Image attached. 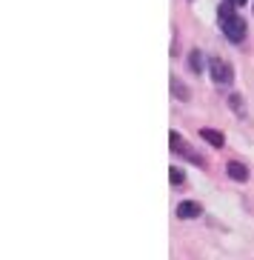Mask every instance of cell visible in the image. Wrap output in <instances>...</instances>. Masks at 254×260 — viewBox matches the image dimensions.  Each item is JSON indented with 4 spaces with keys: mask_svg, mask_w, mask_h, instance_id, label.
<instances>
[{
    "mask_svg": "<svg viewBox=\"0 0 254 260\" xmlns=\"http://www.w3.org/2000/svg\"><path fill=\"white\" fill-rule=\"evenodd\" d=\"M169 180L174 186H183V180H186V175H183V169H177V166H171L169 169Z\"/></svg>",
    "mask_w": 254,
    "mask_h": 260,
    "instance_id": "obj_9",
    "label": "cell"
},
{
    "mask_svg": "<svg viewBox=\"0 0 254 260\" xmlns=\"http://www.w3.org/2000/svg\"><path fill=\"white\" fill-rule=\"evenodd\" d=\"M169 146H171V152H174V154H183L186 160H192L194 166H200V169H206V160H203L200 154L194 152L192 146H186V143H183V138H180L177 132H169Z\"/></svg>",
    "mask_w": 254,
    "mask_h": 260,
    "instance_id": "obj_3",
    "label": "cell"
},
{
    "mask_svg": "<svg viewBox=\"0 0 254 260\" xmlns=\"http://www.w3.org/2000/svg\"><path fill=\"white\" fill-rule=\"evenodd\" d=\"M217 20H220V29H223V35H226L229 43H243V40H246V20L237 15V6L220 3Z\"/></svg>",
    "mask_w": 254,
    "mask_h": 260,
    "instance_id": "obj_1",
    "label": "cell"
},
{
    "mask_svg": "<svg viewBox=\"0 0 254 260\" xmlns=\"http://www.w3.org/2000/svg\"><path fill=\"white\" fill-rule=\"evenodd\" d=\"M226 3H231V6H243L246 0H226Z\"/></svg>",
    "mask_w": 254,
    "mask_h": 260,
    "instance_id": "obj_11",
    "label": "cell"
},
{
    "mask_svg": "<svg viewBox=\"0 0 254 260\" xmlns=\"http://www.w3.org/2000/svg\"><path fill=\"white\" fill-rule=\"evenodd\" d=\"M200 138L206 140L211 149H223L226 146V138H223V132H217V129H200Z\"/></svg>",
    "mask_w": 254,
    "mask_h": 260,
    "instance_id": "obj_7",
    "label": "cell"
},
{
    "mask_svg": "<svg viewBox=\"0 0 254 260\" xmlns=\"http://www.w3.org/2000/svg\"><path fill=\"white\" fill-rule=\"evenodd\" d=\"M169 83H171V94H174L177 100H183V103H186V100H192V92H189V86H186L177 75H171V77H169Z\"/></svg>",
    "mask_w": 254,
    "mask_h": 260,
    "instance_id": "obj_6",
    "label": "cell"
},
{
    "mask_svg": "<svg viewBox=\"0 0 254 260\" xmlns=\"http://www.w3.org/2000/svg\"><path fill=\"white\" fill-rule=\"evenodd\" d=\"M206 63H208V60H203V52H200V49H192V52H189V66H192L194 75H203V72H206Z\"/></svg>",
    "mask_w": 254,
    "mask_h": 260,
    "instance_id": "obj_8",
    "label": "cell"
},
{
    "mask_svg": "<svg viewBox=\"0 0 254 260\" xmlns=\"http://www.w3.org/2000/svg\"><path fill=\"white\" fill-rule=\"evenodd\" d=\"M206 69L211 72V80H214V83H220V86L234 83V69H231V66L223 60V57H208Z\"/></svg>",
    "mask_w": 254,
    "mask_h": 260,
    "instance_id": "obj_2",
    "label": "cell"
},
{
    "mask_svg": "<svg viewBox=\"0 0 254 260\" xmlns=\"http://www.w3.org/2000/svg\"><path fill=\"white\" fill-rule=\"evenodd\" d=\"M203 214V206L197 203V200H183L177 206V217L180 220H194V217H200Z\"/></svg>",
    "mask_w": 254,
    "mask_h": 260,
    "instance_id": "obj_4",
    "label": "cell"
},
{
    "mask_svg": "<svg viewBox=\"0 0 254 260\" xmlns=\"http://www.w3.org/2000/svg\"><path fill=\"white\" fill-rule=\"evenodd\" d=\"M229 106L237 112V115H246V109H243V98L240 94H229Z\"/></svg>",
    "mask_w": 254,
    "mask_h": 260,
    "instance_id": "obj_10",
    "label": "cell"
},
{
    "mask_svg": "<svg viewBox=\"0 0 254 260\" xmlns=\"http://www.w3.org/2000/svg\"><path fill=\"white\" fill-rule=\"evenodd\" d=\"M226 175H229L231 180H237V183H246L248 169H246V163H240V160H229L226 163Z\"/></svg>",
    "mask_w": 254,
    "mask_h": 260,
    "instance_id": "obj_5",
    "label": "cell"
}]
</instances>
